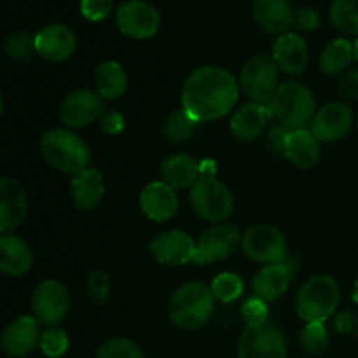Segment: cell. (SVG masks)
I'll return each instance as SVG.
<instances>
[{"mask_svg": "<svg viewBox=\"0 0 358 358\" xmlns=\"http://www.w3.org/2000/svg\"><path fill=\"white\" fill-rule=\"evenodd\" d=\"M238 80L222 66H201L185 79L182 108L198 122H210L229 114L236 105Z\"/></svg>", "mask_w": 358, "mask_h": 358, "instance_id": "cell-1", "label": "cell"}, {"mask_svg": "<svg viewBox=\"0 0 358 358\" xmlns=\"http://www.w3.org/2000/svg\"><path fill=\"white\" fill-rule=\"evenodd\" d=\"M215 296L203 282H187L178 287L168 303V315L177 327L194 331L203 327L213 313Z\"/></svg>", "mask_w": 358, "mask_h": 358, "instance_id": "cell-2", "label": "cell"}, {"mask_svg": "<svg viewBox=\"0 0 358 358\" xmlns=\"http://www.w3.org/2000/svg\"><path fill=\"white\" fill-rule=\"evenodd\" d=\"M41 152L44 159L63 173L77 175L91 163L90 145L79 135L65 128H51L42 135Z\"/></svg>", "mask_w": 358, "mask_h": 358, "instance_id": "cell-3", "label": "cell"}, {"mask_svg": "<svg viewBox=\"0 0 358 358\" xmlns=\"http://www.w3.org/2000/svg\"><path fill=\"white\" fill-rule=\"evenodd\" d=\"M269 105L280 122L290 129L306 128L317 114V101L310 87L297 80H287L280 84Z\"/></svg>", "mask_w": 358, "mask_h": 358, "instance_id": "cell-4", "label": "cell"}, {"mask_svg": "<svg viewBox=\"0 0 358 358\" xmlns=\"http://www.w3.org/2000/svg\"><path fill=\"white\" fill-rule=\"evenodd\" d=\"M339 304V285L329 275H317L308 278L297 294V315L306 324L322 322L336 313Z\"/></svg>", "mask_w": 358, "mask_h": 358, "instance_id": "cell-5", "label": "cell"}, {"mask_svg": "<svg viewBox=\"0 0 358 358\" xmlns=\"http://www.w3.org/2000/svg\"><path fill=\"white\" fill-rule=\"evenodd\" d=\"M191 205L201 219L208 222H222L229 219L234 208V199L227 185L213 173H201L191 187Z\"/></svg>", "mask_w": 358, "mask_h": 358, "instance_id": "cell-6", "label": "cell"}, {"mask_svg": "<svg viewBox=\"0 0 358 358\" xmlns=\"http://www.w3.org/2000/svg\"><path fill=\"white\" fill-rule=\"evenodd\" d=\"M243 93L257 103L269 105L278 90V65L269 56L259 55L248 59L240 73Z\"/></svg>", "mask_w": 358, "mask_h": 358, "instance_id": "cell-7", "label": "cell"}, {"mask_svg": "<svg viewBox=\"0 0 358 358\" xmlns=\"http://www.w3.org/2000/svg\"><path fill=\"white\" fill-rule=\"evenodd\" d=\"M243 252L248 259L261 264H283L287 262V241L280 229L269 224H259L245 233Z\"/></svg>", "mask_w": 358, "mask_h": 358, "instance_id": "cell-8", "label": "cell"}, {"mask_svg": "<svg viewBox=\"0 0 358 358\" xmlns=\"http://www.w3.org/2000/svg\"><path fill=\"white\" fill-rule=\"evenodd\" d=\"M34 317L44 327H58L70 311V294L58 280H44L37 285L31 299Z\"/></svg>", "mask_w": 358, "mask_h": 358, "instance_id": "cell-9", "label": "cell"}, {"mask_svg": "<svg viewBox=\"0 0 358 358\" xmlns=\"http://www.w3.org/2000/svg\"><path fill=\"white\" fill-rule=\"evenodd\" d=\"M238 358H287L282 331L271 324L245 327L238 341Z\"/></svg>", "mask_w": 358, "mask_h": 358, "instance_id": "cell-10", "label": "cell"}, {"mask_svg": "<svg viewBox=\"0 0 358 358\" xmlns=\"http://www.w3.org/2000/svg\"><path fill=\"white\" fill-rule=\"evenodd\" d=\"M241 241L240 231L231 224H215L199 236L196 243V264L219 262L233 255Z\"/></svg>", "mask_w": 358, "mask_h": 358, "instance_id": "cell-11", "label": "cell"}, {"mask_svg": "<svg viewBox=\"0 0 358 358\" xmlns=\"http://www.w3.org/2000/svg\"><path fill=\"white\" fill-rule=\"evenodd\" d=\"M117 27L126 37L145 41L154 37L159 30L161 17L154 6L143 2V0H129L122 3L117 10Z\"/></svg>", "mask_w": 358, "mask_h": 358, "instance_id": "cell-12", "label": "cell"}, {"mask_svg": "<svg viewBox=\"0 0 358 358\" xmlns=\"http://www.w3.org/2000/svg\"><path fill=\"white\" fill-rule=\"evenodd\" d=\"M103 115V98L91 90H76L63 98L59 119L69 128H84Z\"/></svg>", "mask_w": 358, "mask_h": 358, "instance_id": "cell-13", "label": "cell"}, {"mask_svg": "<svg viewBox=\"0 0 358 358\" xmlns=\"http://www.w3.org/2000/svg\"><path fill=\"white\" fill-rule=\"evenodd\" d=\"M353 124V112L348 105L331 101L318 108L311 121V133L318 142H338L345 138Z\"/></svg>", "mask_w": 358, "mask_h": 358, "instance_id": "cell-14", "label": "cell"}, {"mask_svg": "<svg viewBox=\"0 0 358 358\" xmlns=\"http://www.w3.org/2000/svg\"><path fill=\"white\" fill-rule=\"evenodd\" d=\"M150 254L159 264L184 266L194 262L196 243L184 231H166L150 241Z\"/></svg>", "mask_w": 358, "mask_h": 358, "instance_id": "cell-15", "label": "cell"}, {"mask_svg": "<svg viewBox=\"0 0 358 358\" xmlns=\"http://www.w3.org/2000/svg\"><path fill=\"white\" fill-rule=\"evenodd\" d=\"M37 318L31 315H23L10 322L2 332L0 346L3 353L14 358L27 357L28 353L34 352L37 346H41V332H38Z\"/></svg>", "mask_w": 358, "mask_h": 358, "instance_id": "cell-16", "label": "cell"}, {"mask_svg": "<svg viewBox=\"0 0 358 358\" xmlns=\"http://www.w3.org/2000/svg\"><path fill=\"white\" fill-rule=\"evenodd\" d=\"M0 231L10 233L23 224L28 213V199L23 185L10 177L0 180Z\"/></svg>", "mask_w": 358, "mask_h": 358, "instance_id": "cell-17", "label": "cell"}, {"mask_svg": "<svg viewBox=\"0 0 358 358\" xmlns=\"http://www.w3.org/2000/svg\"><path fill=\"white\" fill-rule=\"evenodd\" d=\"M35 48L48 62H65L76 51V35L65 24H49L35 34Z\"/></svg>", "mask_w": 358, "mask_h": 358, "instance_id": "cell-18", "label": "cell"}, {"mask_svg": "<svg viewBox=\"0 0 358 358\" xmlns=\"http://www.w3.org/2000/svg\"><path fill=\"white\" fill-rule=\"evenodd\" d=\"M140 208L147 219L154 222L170 220L178 208L175 189L170 187L166 182H150L140 194Z\"/></svg>", "mask_w": 358, "mask_h": 358, "instance_id": "cell-19", "label": "cell"}, {"mask_svg": "<svg viewBox=\"0 0 358 358\" xmlns=\"http://www.w3.org/2000/svg\"><path fill=\"white\" fill-rule=\"evenodd\" d=\"M273 59L283 72L296 76L306 70L310 62V49L301 35L287 31L280 35L273 44Z\"/></svg>", "mask_w": 358, "mask_h": 358, "instance_id": "cell-20", "label": "cell"}, {"mask_svg": "<svg viewBox=\"0 0 358 358\" xmlns=\"http://www.w3.org/2000/svg\"><path fill=\"white\" fill-rule=\"evenodd\" d=\"M271 105L257 103V101H250V103L243 105L236 114L231 119V133L234 138L240 142H252L257 138L273 117Z\"/></svg>", "mask_w": 358, "mask_h": 358, "instance_id": "cell-21", "label": "cell"}, {"mask_svg": "<svg viewBox=\"0 0 358 358\" xmlns=\"http://www.w3.org/2000/svg\"><path fill=\"white\" fill-rule=\"evenodd\" d=\"M252 17L266 34H287L294 24V13L287 0H254Z\"/></svg>", "mask_w": 358, "mask_h": 358, "instance_id": "cell-22", "label": "cell"}, {"mask_svg": "<svg viewBox=\"0 0 358 358\" xmlns=\"http://www.w3.org/2000/svg\"><path fill=\"white\" fill-rule=\"evenodd\" d=\"M34 264V254L23 238L13 233L0 236V271L6 276H23Z\"/></svg>", "mask_w": 358, "mask_h": 358, "instance_id": "cell-23", "label": "cell"}, {"mask_svg": "<svg viewBox=\"0 0 358 358\" xmlns=\"http://www.w3.org/2000/svg\"><path fill=\"white\" fill-rule=\"evenodd\" d=\"M70 194H72V201L77 210L91 212L93 208H96L105 194L103 177L100 171L94 168H87V170L73 175V180L70 184Z\"/></svg>", "mask_w": 358, "mask_h": 358, "instance_id": "cell-24", "label": "cell"}, {"mask_svg": "<svg viewBox=\"0 0 358 358\" xmlns=\"http://www.w3.org/2000/svg\"><path fill=\"white\" fill-rule=\"evenodd\" d=\"M292 264H269L264 266L254 278V290L257 297L266 303L276 301L287 292L292 278Z\"/></svg>", "mask_w": 358, "mask_h": 358, "instance_id": "cell-25", "label": "cell"}, {"mask_svg": "<svg viewBox=\"0 0 358 358\" xmlns=\"http://www.w3.org/2000/svg\"><path fill=\"white\" fill-rule=\"evenodd\" d=\"M285 157H289L296 166L310 170L320 159V142L311 129H290Z\"/></svg>", "mask_w": 358, "mask_h": 358, "instance_id": "cell-26", "label": "cell"}, {"mask_svg": "<svg viewBox=\"0 0 358 358\" xmlns=\"http://www.w3.org/2000/svg\"><path fill=\"white\" fill-rule=\"evenodd\" d=\"M163 182L173 189L192 187L201 177V166L187 154H175L168 157L161 168Z\"/></svg>", "mask_w": 358, "mask_h": 358, "instance_id": "cell-27", "label": "cell"}, {"mask_svg": "<svg viewBox=\"0 0 358 358\" xmlns=\"http://www.w3.org/2000/svg\"><path fill=\"white\" fill-rule=\"evenodd\" d=\"M96 93L103 100H117L128 90V76L117 62H103L96 66L94 72Z\"/></svg>", "mask_w": 358, "mask_h": 358, "instance_id": "cell-28", "label": "cell"}, {"mask_svg": "<svg viewBox=\"0 0 358 358\" xmlns=\"http://www.w3.org/2000/svg\"><path fill=\"white\" fill-rule=\"evenodd\" d=\"M355 59V49L348 38H336L325 45L320 56V66L329 76H339L345 73L346 69Z\"/></svg>", "mask_w": 358, "mask_h": 358, "instance_id": "cell-29", "label": "cell"}, {"mask_svg": "<svg viewBox=\"0 0 358 358\" xmlns=\"http://www.w3.org/2000/svg\"><path fill=\"white\" fill-rule=\"evenodd\" d=\"M331 21L343 34L358 37V0H334Z\"/></svg>", "mask_w": 358, "mask_h": 358, "instance_id": "cell-30", "label": "cell"}, {"mask_svg": "<svg viewBox=\"0 0 358 358\" xmlns=\"http://www.w3.org/2000/svg\"><path fill=\"white\" fill-rule=\"evenodd\" d=\"M198 121L192 119L187 112L182 108V110H175L168 115V119L164 121L163 131L170 142L173 143H182L185 140H189L194 133Z\"/></svg>", "mask_w": 358, "mask_h": 358, "instance_id": "cell-31", "label": "cell"}, {"mask_svg": "<svg viewBox=\"0 0 358 358\" xmlns=\"http://www.w3.org/2000/svg\"><path fill=\"white\" fill-rule=\"evenodd\" d=\"M210 287H212V292L215 296V299L224 304L234 303L238 297H241L245 289L243 280L238 275H234V273H220V275H217L213 278Z\"/></svg>", "mask_w": 358, "mask_h": 358, "instance_id": "cell-32", "label": "cell"}, {"mask_svg": "<svg viewBox=\"0 0 358 358\" xmlns=\"http://www.w3.org/2000/svg\"><path fill=\"white\" fill-rule=\"evenodd\" d=\"M301 346L306 353L320 355L329 346V332L322 322H311L301 332Z\"/></svg>", "mask_w": 358, "mask_h": 358, "instance_id": "cell-33", "label": "cell"}, {"mask_svg": "<svg viewBox=\"0 0 358 358\" xmlns=\"http://www.w3.org/2000/svg\"><path fill=\"white\" fill-rule=\"evenodd\" d=\"M96 358H145L136 343L124 338H112L101 343Z\"/></svg>", "mask_w": 358, "mask_h": 358, "instance_id": "cell-34", "label": "cell"}, {"mask_svg": "<svg viewBox=\"0 0 358 358\" xmlns=\"http://www.w3.org/2000/svg\"><path fill=\"white\" fill-rule=\"evenodd\" d=\"M3 49L7 55L14 59H28L34 52H37L35 48V35L30 31H13L6 37Z\"/></svg>", "mask_w": 358, "mask_h": 358, "instance_id": "cell-35", "label": "cell"}, {"mask_svg": "<svg viewBox=\"0 0 358 358\" xmlns=\"http://www.w3.org/2000/svg\"><path fill=\"white\" fill-rule=\"evenodd\" d=\"M66 348H69V336L63 329L52 327L42 334L41 338V350L45 357L49 358H59L65 355Z\"/></svg>", "mask_w": 358, "mask_h": 358, "instance_id": "cell-36", "label": "cell"}, {"mask_svg": "<svg viewBox=\"0 0 358 358\" xmlns=\"http://www.w3.org/2000/svg\"><path fill=\"white\" fill-rule=\"evenodd\" d=\"M87 292L90 297L98 304H105L110 297V278L107 273L94 271L87 278Z\"/></svg>", "mask_w": 358, "mask_h": 358, "instance_id": "cell-37", "label": "cell"}, {"mask_svg": "<svg viewBox=\"0 0 358 358\" xmlns=\"http://www.w3.org/2000/svg\"><path fill=\"white\" fill-rule=\"evenodd\" d=\"M243 313L245 322H247L248 327H259V325L268 324V306H266V301H262L261 297H254V299H248L243 304Z\"/></svg>", "mask_w": 358, "mask_h": 358, "instance_id": "cell-38", "label": "cell"}, {"mask_svg": "<svg viewBox=\"0 0 358 358\" xmlns=\"http://www.w3.org/2000/svg\"><path fill=\"white\" fill-rule=\"evenodd\" d=\"M114 0H80V13L90 21H103L112 13Z\"/></svg>", "mask_w": 358, "mask_h": 358, "instance_id": "cell-39", "label": "cell"}, {"mask_svg": "<svg viewBox=\"0 0 358 358\" xmlns=\"http://www.w3.org/2000/svg\"><path fill=\"white\" fill-rule=\"evenodd\" d=\"M289 135L290 128H287V126H273L268 133V138H266V145L275 156H285Z\"/></svg>", "mask_w": 358, "mask_h": 358, "instance_id": "cell-40", "label": "cell"}, {"mask_svg": "<svg viewBox=\"0 0 358 358\" xmlns=\"http://www.w3.org/2000/svg\"><path fill=\"white\" fill-rule=\"evenodd\" d=\"M339 91L348 100L358 101V69L343 73L339 79Z\"/></svg>", "mask_w": 358, "mask_h": 358, "instance_id": "cell-41", "label": "cell"}, {"mask_svg": "<svg viewBox=\"0 0 358 358\" xmlns=\"http://www.w3.org/2000/svg\"><path fill=\"white\" fill-rule=\"evenodd\" d=\"M296 24L304 31H313L317 30L320 24V17H318L317 10L310 9V7H303L297 10L296 14Z\"/></svg>", "mask_w": 358, "mask_h": 358, "instance_id": "cell-42", "label": "cell"}, {"mask_svg": "<svg viewBox=\"0 0 358 358\" xmlns=\"http://www.w3.org/2000/svg\"><path fill=\"white\" fill-rule=\"evenodd\" d=\"M100 128L108 135H117L124 129V117L119 112H108L100 117Z\"/></svg>", "mask_w": 358, "mask_h": 358, "instance_id": "cell-43", "label": "cell"}, {"mask_svg": "<svg viewBox=\"0 0 358 358\" xmlns=\"http://www.w3.org/2000/svg\"><path fill=\"white\" fill-rule=\"evenodd\" d=\"M357 324H358V317H355L352 311H345V313L336 315L334 327L339 334H350L353 329H357Z\"/></svg>", "mask_w": 358, "mask_h": 358, "instance_id": "cell-44", "label": "cell"}, {"mask_svg": "<svg viewBox=\"0 0 358 358\" xmlns=\"http://www.w3.org/2000/svg\"><path fill=\"white\" fill-rule=\"evenodd\" d=\"M353 301H355V304L358 306V280L355 282V287H353Z\"/></svg>", "mask_w": 358, "mask_h": 358, "instance_id": "cell-45", "label": "cell"}, {"mask_svg": "<svg viewBox=\"0 0 358 358\" xmlns=\"http://www.w3.org/2000/svg\"><path fill=\"white\" fill-rule=\"evenodd\" d=\"M353 49H355V59L358 62V37H357V41L353 42Z\"/></svg>", "mask_w": 358, "mask_h": 358, "instance_id": "cell-46", "label": "cell"}, {"mask_svg": "<svg viewBox=\"0 0 358 358\" xmlns=\"http://www.w3.org/2000/svg\"><path fill=\"white\" fill-rule=\"evenodd\" d=\"M357 336H358V324H357Z\"/></svg>", "mask_w": 358, "mask_h": 358, "instance_id": "cell-47", "label": "cell"}]
</instances>
